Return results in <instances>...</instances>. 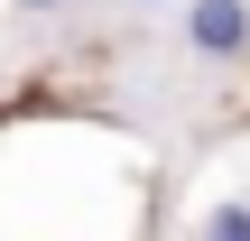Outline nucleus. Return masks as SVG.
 Instances as JSON below:
<instances>
[{
    "label": "nucleus",
    "mask_w": 250,
    "mask_h": 241,
    "mask_svg": "<svg viewBox=\"0 0 250 241\" xmlns=\"http://www.w3.org/2000/svg\"><path fill=\"white\" fill-rule=\"evenodd\" d=\"M186 46L195 56H250V9L241 0H186Z\"/></svg>",
    "instance_id": "f257e3e1"
},
{
    "label": "nucleus",
    "mask_w": 250,
    "mask_h": 241,
    "mask_svg": "<svg viewBox=\"0 0 250 241\" xmlns=\"http://www.w3.org/2000/svg\"><path fill=\"white\" fill-rule=\"evenodd\" d=\"M204 241H250V204H223V214L204 223Z\"/></svg>",
    "instance_id": "f03ea898"
},
{
    "label": "nucleus",
    "mask_w": 250,
    "mask_h": 241,
    "mask_svg": "<svg viewBox=\"0 0 250 241\" xmlns=\"http://www.w3.org/2000/svg\"><path fill=\"white\" fill-rule=\"evenodd\" d=\"M19 9H65V0H19Z\"/></svg>",
    "instance_id": "7ed1b4c3"
}]
</instances>
